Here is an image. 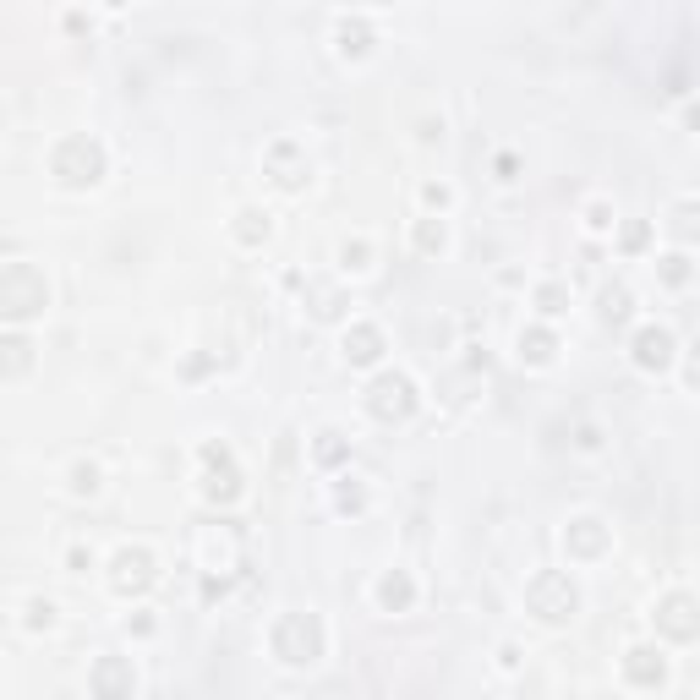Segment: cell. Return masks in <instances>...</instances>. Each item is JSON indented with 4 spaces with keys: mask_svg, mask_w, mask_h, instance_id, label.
Listing matches in <instances>:
<instances>
[{
    "mask_svg": "<svg viewBox=\"0 0 700 700\" xmlns=\"http://www.w3.org/2000/svg\"><path fill=\"white\" fill-rule=\"evenodd\" d=\"M662 279H668V285H684V279H690V258H684V252L662 258Z\"/></svg>",
    "mask_w": 700,
    "mask_h": 700,
    "instance_id": "cell-22",
    "label": "cell"
},
{
    "mask_svg": "<svg viewBox=\"0 0 700 700\" xmlns=\"http://www.w3.org/2000/svg\"><path fill=\"white\" fill-rule=\"evenodd\" d=\"M274 657L290 668H312L323 657V624L318 613H285L274 624Z\"/></svg>",
    "mask_w": 700,
    "mask_h": 700,
    "instance_id": "cell-3",
    "label": "cell"
},
{
    "mask_svg": "<svg viewBox=\"0 0 700 700\" xmlns=\"http://www.w3.org/2000/svg\"><path fill=\"white\" fill-rule=\"evenodd\" d=\"M624 679L640 684V690H651V684L668 679V662H662L651 646H635V651H624Z\"/></svg>",
    "mask_w": 700,
    "mask_h": 700,
    "instance_id": "cell-10",
    "label": "cell"
},
{
    "mask_svg": "<svg viewBox=\"0 0 700 700\" xmlns=\"http://www.w3.org/2000/svg\"><path fill=\"white\" fill-rule=\"evenodd\" d=\"M318 460H323V465L345 460V438H340V433H323V438H318Z\"/></svg>",
    "mask_w": 700,
    "mask_h": 700,
    "instance_id": "cell-23",
    "label": "cell"
},
{
    "mask_svg": "<svg viewBox=\"0 0 700 700\" xmlns=\"http://www.w3.org/2000/svg\"><path fill=\"white\" fill-rule=\"evenodd\" d=\"M553 350H558V340L547 329H531V334H520V356L531 361V367H547L553 361Z\"/></svg>",
    "mask_w": 700,
    "mask_h": 700,
    "instance_id": "cell-17",
    "label": "cell"
},
{
    "mask_svg": "<svg viewBox=\"0 0 700 700\" xmlns=\"http://www.w3.org/2000/svg\"><path fill=\"white\" fill-rule=\"evenodd\" d=\"M44 307H50V279H44V268H33V263L0 268V318L28 323V318H39Z\"/></svg>",
    "mask_w": 700,
    "mask_h": 700,
    "instance_id": "cell-1",
    "label": "cell"
},
{
    "mask_svg": "<svg viewBox=\"0 0 700 700\" xmlns=\"http://www.w3.org/2000/svg\"><path fill=\"white\" fill-rule=\"evenodd\" d=\"M443 219H422V225H416V252H427V258H438L443 252Z\"/></svg>",
    "mask_w": 700,
    "mask_h": 700,
    "instance_id": "cell-19",
    "label": "cell"
},
{
    "mask_svg": "<svg viewBox=\"0 0 700 700\" xmlns=\"http://www.w3.org/2000/svg\"><path fill=\"white\" fill-rule=\"evenodd\" d=\"M28 367H33V345L22 340V334H17V340H6V345H0V372H6V378H22Z\"/></svg>",
    "mask_w": 700,
    "mask_h": 700,
    "instance_id": "cell-16",
    "label": "cell"
},
{
    "mask_svg": "<svg viewBox=\"0 0 700 700\" xmlns=\"http://www.w3.org/2000/svg\"><path fill=\"white\" fill-rule=\"evenodd\" d=\"M312 296H318V307H312L318 318H340V301H334L329 290H312Z\"/></svg>",
    "mask_w": 700,
    "mask_h": 700,
    "instance_id": "cell-27",
    "label": "cell"
},
{
    "mask_svg": "<svg viewBox=\"0 0 700 700\" xmlns=\"http://www.w3.org/2000/svg\"><path fill=\"white\" fill-rule=\"evenodd\" d=\"M154 580H159V564H154V553H148V547H121V553H115L110 586L121 591V597H143Z\"/></svg>",
    "mask_w": 700,
    "mask_h": 700,
    "instance_id": "cell-6",
    "label": "cell"
},
{
    "mask_svg": "<svg viewBox=\"0 0 700 700\" xmlns=\"http://www.w3.org/2000/svg\"><path fill=\"white\" fill-rule=\"evenodd\" d=\"M33 618H28V624L33 629H50V618H55V608H50V602H33V608H28Z\"/></svg>",
    "mask_w": 700,
    "mask_h": 700,
    "instance_id": "cell-28",
    "label": "cell"
},
{
    "mask_svg": "<svg viewBox=\"0 0 700 700\" xmlns=\"http://www.w3.org/2000/svg\"><path fill=\"white\" fill-rule=\"evenodd\" d=\"M241 225H236V236L247 241V247H258V241H268V214H258V208H241Z\"/></svg>",
    "mask_w": 700,
    "mask_h": 700,
    "instance_id": "cell-18",
    "label": "cell"
},
{
    "mask_svg": "<svg viewBox=\"0 0 700 700\" xmlns=\"http://www.w3.org/2000/svg\"><path fill=\"white\" fill-rule=\"evenodd\" d=\"M602 318H608V323H624V318H629V290H624V285H608V290H602Z\"/></svg>",
    "mask_w": 700,
    "mask_h": 700,
    "instance_id": "cell-20",
    "label": "cell"
},
{
    "mask_svg": "<svg viewBox=\"0 0 700 700\" xmlns=\"http://www.w3.org/2000/svg\"><path fill=\"white\" fill-rule=\"evenodd\" d=\"M132 662L126 657H99L93 662V695L99 700H132Z\"/></svg>",
    "mask_w": 700,
    "mask_h": 700,
    "instance_id": "cell-9",
    "label": "cell"
},
{
    "mask_svg": "<svg viewBox=\"0 0 700 700\" xmlns=\"http://www.w3.org/2000/svg\"><path fill=\"white\" fill-rule=\"evenodd\" d=\"M378 602H383L389 613H405V608L416 602V586H411V575H400V569H394V575H383V580H378Z\"/></svg>",
    "mask_w": 700,
    "mask_h": 700,
    "instance_id": "cell-14",
    "label": "cell"
},
{
    "mask_svg": "<svg viewBox=\"0 0 700 700\" xmlns=\"http://www.w3.org/2000/svg\"><path fill=\"white\" fill-rule=\"evenodd\" d=\"M203 460H208V482H203V493H208V498H225V504H230V498L241 493V471L230 465V449H225V443H208Z\"/></svg>",
    "mask_w": 700,
    "mask_h": 700,
    "instance_id": "cell-8",
    "label": "cell"
},
{
    "mask_svg": "<svg viewBox=\"0 0 700 700\" xmlns=\"http://www.w3.org/2000/svg\"><path fill=\"white\" fill-rule=\"evenodd\" d=\"M668 361H673V334L668 329H640L635 334V367L662 372Z\"/></svg>",
    "mask_w": 700,
    "mask_h": 700,
    "instance_id": "cell-11",
    "label": "cell"
},
{
    "mask_svg": "<svg viewBox=\"0 0 700 700\" xmlns=\"http://www.w3.org/2000/svg\"><path fill=\"white\" fill-rule=\"evenodd\" d=\"M624 247H646V225H629L624 230Z\"/></svg>",
    "mask_w": 700,
    "mask_h": 700,
    "instance_id": "cell-29",
    "label": "cell"
},
{
    "mask_svg": "<svg viewBox=\"0 0 700 700\" xmlns=\"http://www.w3.org/2000/svg\"><path fill=\"white\" fill-rule=\"evenodd\" d=\"M72 487H77V493H93V487H99V465H77Z\"/></svg>",
    "mask_w": 700,
    "mask_h": 700,
    "instance_id": "cell-26",
    "label": "cell"
},
{
    "mask_svg": "<svg viewBox=\"0 0 700 700\" xmlns=\"http://www.w3.org/2000/svg\"><path fill=\"white\" fill-rule=\"evenodd\" d=\"M536 307H542L547 318H553V312H564V290H558V285H542V290H536Z\"/></svg>",
    "mask_w": 700,
    "mask_h": 700,
    "instance_id": "cell-24",
    "label": "cell"
},
{
    "mask_svg": "<svg viewBox=\"0 0 700 700\" xmlns=\"http://www.w3.org/2000/svg\"><path fill=\"white\" fill-rule=\"evenodd\" d=\"M50 175L61 186H72V192H83V186H93L104 175V148L93 143V137H61L55 143V154H50Z\"/></svg>",
    "mask_w": 700,
    "mask_h": 700,
    "instance_id": "cell-2",
    "label": "cell"
},
{
    "mask_svg": "<svg viewBox=\"0 0 700 700\" xmlns=\"http://www.w3.org/2000/svg\"><path fill=\"white\" fill-rule=\"evenodd\" d=\"M525 602H531V613L542 618V624H569V618L580 613V591L569 575H558V569H542V575L525 586Z\"/></svg>",
    "mask_w": 700,
    "mask_h": 700,
    "instance_id": "cell-4",
    "label": "cell"
},
{
    "mask_svg": "<svg viewBox=\"0 0 700 700\" xmlns=\"http://www.w3.org/2000/svg\"><path fill=\"white\" fill-rule=\"evenodd\" d=\"M569 547H575L580 558H597L602 547H608V531H602V520H575L569 525V536H564Z\"/></svg>",
    "mask_w": 700,
    "mask_h": 700,
    "instance_id": "cell-13",
    "label": "cell"
},
{
    "mask_svg": "<svg viewBox=\"0 0 700 700\" xmlns=\"http://www.w3.org/2000/svg\"><path fill=\"white\" fill-rule=\"evenodd\" d=\"M340 263H345V268H367V241H345V247H340Z\"/></svg>",
    "mask_w": 700,
    "mask_h": 700,
    "instance_id": "cell-25",
    "label": "cell"
},
{
    "mask_svg": "<svg viewBox=\"0 0 700 700\" xmlns=\"http://www.w3.org/2000/svg\"><path fill=\"white\" fill-rule=\"evenodd\" d=\"M378 356H383V334L372 329V323H356V329L345 334V361L350 367H372Z\"/></svg>",
    "mask_w": 700,
    "mask_h": 700,
    "instance_id": "cell-12",
    "label": "cell"
},
{
    "mask_svg": "<svg viewBox=\"0 0 700 700\" xmlns=\"http://www.w3.org/2000/svg\"><path fill=\"white\" fill-rule=\"evenodd\" d=\"M367 411L378 416V422H405V416L416 411V383L405 378V372H378L367 389Z\"/></svg>",
    "mask_w": 700,
    "mask_h": 700,
    "instance_id": "cell-5",
    "label": "cell"
},
{
    "mask_svg": "<svg viewBox=\"0 0 700 700\" xmlns=\"http://www.w3.org/2000/svg\"><path fill=\"white\" fill-rule=\"evenodd\" d=\"M340 504L345 509H361V487H340Z\"/></svg>",
    "mask_w": 700,
    "mask_h": 700,
    "instance_id": "cell-30",
    "label": "cell"
},
{
    "mask_svg": "<svg viewBox=\"0 0 700 700\" xmlns=\"http://www.w3.org/2000/svg\"><path fill=\"white\" fill-rule=\"evenodd\" d=\"M268 165L279 170L274 181L285 186V192H296V186H307V165H296V148H290V143H279L274 154H268Z\"/></svg>",
    "mask_w": 700,
    "mask_h": 700,
    "instance_id": "cell-15",
    "label": "cell"
},
{
    "mask_svg": "<svg viewBox=\"0 0 700 700\" xmlns=\"http://www.w3.org/2000/svg\"><path fill=\"white\" fill-rule=\"evenodd\" d=\"M340 50H345V55H361V50H367V22H340Z\"/></svg>",
    "mask_w": 700,
    "mask_h": 700,
    "instance_id": "cell-21",
    "label": "cell"
},
{
    "mask_svg": "<svg viewBox=\"0 0 700 700\" xmlns=\"http://www.w3.org/2000/svg\"><path fill=\"white\" fill-rule=\"evenodd\" d=\"M657 629H662V635H673V640H695L700 613H695V597H690V591H673V597H662Z\"/></svg>",
    "mask_w": 700,
    "mask_h": 700,
    "instance_id": "cell-7",
    "label": "cell"
}]
</instances>
